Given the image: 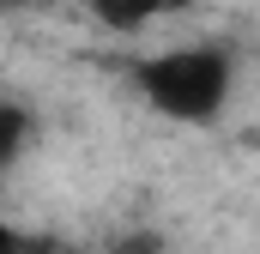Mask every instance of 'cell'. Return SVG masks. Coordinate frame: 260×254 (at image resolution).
<instances>
[{
	"label": "cell",
	"mask_w": 260,
	"mask_h": 254,
	"mask_svg": "<svg viewBox=\"0 0 260 254\" xmlns=\"http://www.w3.org/2000/svg\"><path fill=\"white\" fill-rule=\"evenodd\" d=\"M139 97L170 115V121H212L230 103L236 61L224 43H188V49H164L151 61H139Z\"/></svg>",
	"instance_id": "obj_1"
},
{
	"label": "cell",
	"mask_w": 260,
	"mask_h": 254,
	"mask_svg": "<svg viewBox=\"0 0 260 254\" xmlns=\"http://www.w3.org/2000/svg\"><path fill=\"white\" fill-rule=\"evenodd\" d=\"M91 12H97V24H109V30H139V24H151L157 12H170L176 0H85Z\"/></svg>",
	"instance_id": "obj_2"
},
{
	"label": "cell",
	"mask_w": 260,
	"mask_h": 254,
	"mask_svg": "<svg viewBox=\"0 0 260 254\" xmlns=\"http://www.w3.org/2000/svg\"><path fill=\"white\" fill-rule=\"evenodd\" d=\"M24 139H30V109L0 97V170H6V164L24 151Z\"/></svg>",
	"instance_id": "obj_3"
},
{
	"label": "cell",
	"mask_w": 260,
	"mask_h": 254,
	"mask_svg": "<svg viewBox=\"0 0 260 254\" xmlns=\"http://www.w3.org/2000/svg\"><path fill=\"white\" fill-rule=\"evenodd\" d=\"M0 254H30V236L18 224H6V218H0Z\"/></svg>",
	"instance_id": "obj_4"
},
{
	"label": "cell",
	"mask_w": 260,
	"mask_h": 254,
	"mask_svg": "<svg viewBox=\"0 0 260 254\" xmlns=\"http://www.w3.org/2000/svg\"><path fill=\"white\" fill-rule=\"evenodd\" d=\"M109 254H157V236H121Z\"/></svg>",
	"instance_id": "obj_5"
},
{
	"label": "cell",
	"mask_w": 260,
	"mask_h": 254,
	"mask_svg": "<svg viewBox=\"0 0 260 254\" xmlns=\"http://www.w3.org/2000/svg\"><path fill=\"white\" fill-rule=\"evenodd\" d=\"M12 6H24V0H0V12H12Z\"/></svg>",
	"instance_id": "obj_6"
}]
</instances>
